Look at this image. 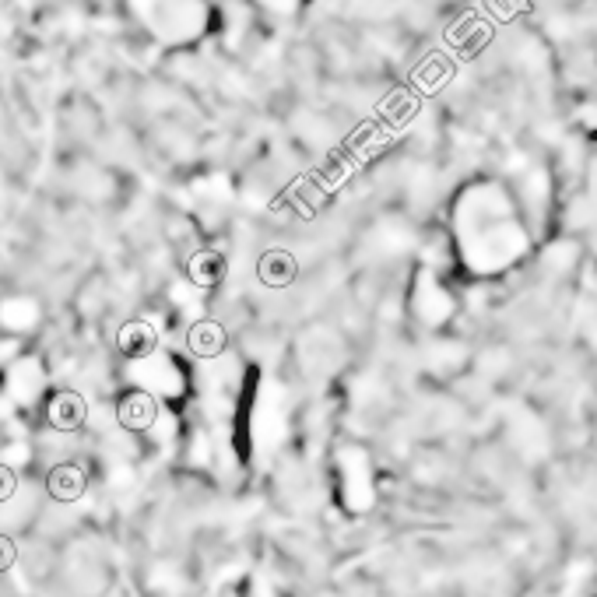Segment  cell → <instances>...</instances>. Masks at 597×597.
Returning <instances> with one entry per match:
<instances>
[{
    "instance_id": "cell-1",
    "label": "cell",
    "mask_w": 597,
    "mask_h": 597,
    "mask_svg": "<svg viewBox=\"0 0 597 597\" xmlns=\"http://www.w3.org/2000/svg\"><path fill=\"white\" fill-rule=\"evenodd\" d=\"M257 274L260 281H264L267 288H285L295 281V274H299V264H295V257L288 250H267L264 257H260L257 264Z\"/></svg>"
},
{
    "instance_id": "cell-3",
    "label": "cell",
    "mask_w": 597,
    "mask_h": 597,
    "mask_svg": "<svg viewBox=\"0 0 597 597\" xmlns=\"http://www.w3.org/2000/svg\"><path fill=\"white\" fill-rule=\"evenodd\" d=\"M187 345H190V352L201 355V359H215V355H222V348H225L222 324H215V320H197L187 334Z\"/></svg>"
},
{
    "instance_id": "cell-7",
    "label": "cell",
    "mask_w": 597,
    "mask_h": 597,
    "mask_svg": "<svg viewBox=\"0 0 597 597\" xmlns=\"http://www.w3.org/2000/svg\"><path fill=\"white\" fill-rule=\"evenodd\" d=\"M53 422L71 429V425L81 422V401L74 394H60V401L53 404Z\"/></svg>"
},
{
    "instance_id": "cell-6",
    "label": "cell",
    "mask_w": 597,
    "mask_h": 597,
    "mask_svg": "<svg viewBox=\"0 0 597 597\" xmlns=\"http://www.w3.org/2000/svg\"><path fill=\"white\" fill-rule=\"evenodd\" d=\"M218 274H222V257H218V253L204 250V253H197V257L190 260V278H194L197 285H211Z\"/></svg>"
},
{
    "instance_id": "cell-5",
    "label": "cell",
    "mask_w": 597,
    "mask_h": 597,
    "mask_svg": "<svg viewBox=\"0 0 597 597\" xmlns=\"http://www.w3.org/2000/svg\"><path fill=\"white\" fill-rule=\"evenodd\" d=\"M120 418L127 429H148L155 422V401L148 394H127L120 404Z\"/></svg>"
},
{
    "instance_id": "cell-4",
    "label": "cell",
    "mask_w": 597,
    "mask_h": 597,
    "mask_svg": "<svg viewBox=\"0 0 597 597\" xmlns=\"http://www.w3.org/2000/svg\"><path fill=\"white\" fill-rule=\"evenodd\" d=\"M155 327L148 324V320H130V324H123L120 331V348L130 355V359H144V355L155 352Z\"/></svg>"
},
{
    "instance_id": "cell-2",
    "label": "cell",
    "mask_w": 597,
    "mask_h": 597,
    "mask_svg": "<svg viewBox=\"0 0 597 597\" xmlns=\"http://www.w3.org/2000/svg\"><path fill=\"white\" fill-rule=\"evenodd\" d=\"M39 324V303L29 295H11L0 303V327L4 331H29Z\"/></svg>"
}]
</instances>
